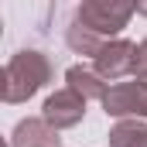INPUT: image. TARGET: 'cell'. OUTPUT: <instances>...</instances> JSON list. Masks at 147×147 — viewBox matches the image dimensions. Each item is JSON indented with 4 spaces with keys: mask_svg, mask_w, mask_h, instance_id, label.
Instances as JSON below:
<instances>
[{
    "mask_svg": "<svg viewBox=\"0 0 147 147\" xmlns=\"http://www.w3.org/2000/svg\"><path fill=\"white\" fill-rule=\"evenodd\" d=\"M92 62H96V72L116 86L123 75H134V69H137V45L127 41V38H113V41L103 45V51Z\"/></svg>",
    "mask_w": 147,
    "mask_h": 147,
    "instance_id": "4",
    "label": "cell"
},
{
    "mask_svg": "<svg viewBox=\"0 0 147 147\" xmlns=\"http://www.w3.org/2000/svg\"><path fill=\"white\" fill-rule=\"evenodd\" d=\"M110 147H147V123L140 120H120L106 134Z\"/></svg>",
    "mask_w": 147,
    "mask_h": 147,
    "instance_id": "8",
    "label": "cell"
},
{
    "mask_svg": "<svg viewBox=\"0 0 147 147\" xmlns=\"http://www.w3.org/2000/svg\"><path fill=\"white\" fill-rule=\"evenodd\" d=\"M134 79L147 82V38L137 45V69H134Z\"/></svg>",
    "mask_w": 147,
    "mask_h": 147,
    "instance_id": "10",
    "label": "cell"
},
{
    "mask_svg": "<svg viewBox=\"0 0 147 147\" xmlns=\"http://www.w3.org/2000/svg\"><path fill=\"white\" fill-rule=\"evenodd\" d=\"M82 116H86V99H82L79 92H72L69 86H65V89H55V92L45 99V106H41V120H45L48 127H55V130L79 127Z\"/></svg>",
    "mask_w": 147,
    "mask_h": 147,
    "instance_id": "5",
    "label": "cell"
},
{
    "mask_svg": "<svg viewBox=\"0 0 147 147\" xmlns=\"http://www.w3.org/2000/svg\"><path fill=\"white\" fill-rule=\"evenodd\" d=\"M10 147H62V137L55 127H48L41 116H28L14 127Z\"/></svg>",
    "mask_w": 147,
    "mask_h": 147,
    "instance_id": "6",
    "label": "cell"
},
{
    "mask_svg": "<svg viewBox=\"0 0 147 147\" xmlns=\"http://www.w3.org/2000/svg\"><path fill=\"white\" fill-rule=\"evenodd\" d=\"M65 82H69V89L79 92L86 103H89V99H99V103H103L106 92H110V82L96 72V69H89V65H72V69L65 72Z\"/></svg>",
    "mask_w": 147,
    "mask_h": 147,
    "instance_id": "7",
    "label": "cell"
},
{
    "mask_svg": "<svg viewBox=\"0 0 147 147\" xmlns=\"http://www.w3.org/2000/svg\"><path fill=\"white\" fill-rule=\"evenodd\" d=\"M51 82V62L34 51V48H24L17 55H10V62L3 65L0 75V96L3 103H28L34 92H41L45 86Z\"/></svg>",
    "mask_w": 147,
    "mask_h": 147,
    "instance_id": "1",
    "label": "cell"
},
{
    "mask_svg": "<svg viewBox=\"0 0 147 147\" xmlns=\"http://www.w3.org/2000/svg\"><path fill=\"white\" fill-rule=\"evenodd\" d=\"M137 14H144V17H147V3H137Z\"/></svg>",
    "mask_w": 147,
    "mask_h": 147,
    "instance_id": "11",
    "label": "cell"
},
{
    "mask_svg": "<svg viewBox=\"0 0 147 147\" xmlns=\"http://www.w3.org/2000/svg\"><path fill=\"white\" fill-rule=\"evenodd\" d=\"M106 116L120 120H147V82L130 79V82H116L110 86L106 99H103Z\"/></svg>",
    "mask_w": 147,
    "mask_h": 147,
    "instance_id": "3",
    "label": "cell"
},
{
    "mask_svg": "<svg viewBox=\"0 0 147 147\" xmlns=\"http://www.w3.org/2000/svg\"><path fill=\"white\" fill-rule=\"evenodd\" d=\"M137 14V3H120V0H86L75 7V24H82L86 31L99 34L103 41H113L120 34L130 17Z\"/></svg>",
    "mask_w": 147,
    "mask_h": 147,
    "instance_id": "2",
    "label": "cell"
},
{
    "mask_svg": "<svg viewBox=\"0 0 147 147\" xmlns=\"http://www.w3.org/2000/svg\"><path fill=\"white\" fill-rule=\"evenodd\" d=\"M65 45L72 48L75 55H92V58H96V55L103 51V45H106V41H103L99 34H92V31H86L82 24H75V21H72V24H69V31H65Z\"/></svg>",
    "mask_w": 147,
    "mask_h": 147,
    "instance_id": "9",
    "label": "cell"
}]
</instances>
